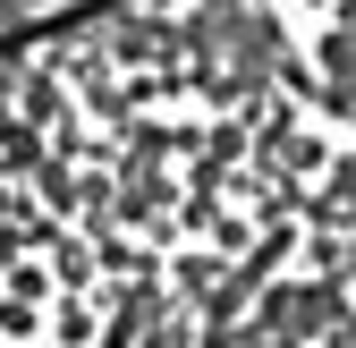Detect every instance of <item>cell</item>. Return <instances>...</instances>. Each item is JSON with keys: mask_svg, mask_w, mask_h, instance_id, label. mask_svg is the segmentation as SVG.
Masks as SVG:
<instances>
[{"mask_svg": "<svg viewBox=\"0 0 356 348\" xmlns=\"http://www.w3.org/2000/svg\"><path fill=\"white\" fill-rule=\"evenodd\" d=\"M34 9H51V0H0V26H9V17H34Z\"/></svg>", "mask_w": 356, "mask_h": 348, "instance_id": "6da1fadb", "label": "cell"}]
</instances>
